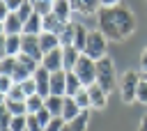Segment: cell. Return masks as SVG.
<instances>
[{"mask_svg": "<svg viewBox=\"0 0 147 131\" xmlns=\"http://www.w3.org/2000/svg\"><path fill=\"white\" fill-rule=\"evenodd\" d=\"M67 122L62 120V117H53L51 120V124H46L44 126V131H62V126H64Z\"/></svg>", "mask_w": 147, "mask_h": 131, "instance_id": "cell-35", "label": "cell"}, {"mask_svg": "<svg viewBox=\"0 0 147 131\" xmlns=\"http://www.w3.org/2000/svg\"><path fill=\"white\" fill-rule=\"evenodd\" d=\"M21 87H23L25 97H32V94H37V83H34V78H28V80H23V83H21Z\"/></svg>", "mask_w": 147, "mask_h": 131, "instance_id": "cell-34", "label": "cell"}, {"mask_svg": "<svg viewBox=\"0 0 147 131\" xmlns=\"http://www.w3.org/2000/svg\"><path fill=\"white\" fill-rule=\"evenodd\" d=\"M69 2H71L74 14H80V16H96L101 9L99 0H69Z\"/></svg>", "mask_w": 147, "mask_h": 131, "instance_id": "cell-7", "label": "cell"}, {"mask_svg": "<svg viewBox=\"0 0 147 131\" xmlns=\"http://www.w3.org/2000/svg\"><path fill=\"white\" fill-rule=\"evenodd\" d=\"M83 110H80V106L76 103V99L74 97H64V108H62V120L64 122H71V120H76L78 115H80Z\"/></svg>", "mask_w": 147, "mask_h": 131, "instance_id": "cell-19", "label": "cell"}, {"mask_svg": "<svg viewBox=\"0 0 147 131\" xmlns=\"http://www.w3.org/2000/svg\"><path fill=\"white\" fill-rule=\"evenodd\" d=\"M62 55H64V71H74L78 60L83 57V51H78L76 46H62Z\"/></svg>", "mask_w": 147, "mask_h": 131, "instance_id": "cell-15", "label": "cell"}, {"mask_svg": "<svg viewBox=\"0 0 147 131\" xmlns=\"http://www.w3.org/2000/svg\"><path fill=\"white\" fill-rule=\"evenodd\" d=\"M39 46H41V51H44V55H46V53L60 48L62 44H60V37H57V34H53V32H41V34H39Z\"/></svg>", "mask_w": 147, "mask_h": 131, "instance_id": "cell-18", "label": "cell"}, {"mask_svg": "<svg viewBox=\"0 0 147 131\" xmlns=\"http://www.w3.org/2000/svg\"><path fill=\"white\" fill-rule=\"evenodd\" d=\"M136 101H138V103H142V106H147V80H145V78H142V80H140V85H138Z\"/></svg>", "mask_w": 147, "mask_h": 131, "instance_id": "cell-32", "label": "cell"}, {"mask_svg": "<svg viewBox=\"0 0 147 131\" xmlns=\"http://www.w3.org/2000/svg\"><path fill=\"white\" fill-rule=\"evenodd\" d=\"M60 44H62V46H74V21L62 30V34H60Z\"/></svg>", "mask_w": 147, "mask_h": 131, "instance_id": "cell-29", "label": "cell"}, {"mask_svg": "<svg viewBox=\"0 0 147 131\" xmlns=\"http://www.w3.org/2000/svg\"><path fill=\"white\" fill-rule=\"evenodd\" d=\"M14 71H16V57L2 55V60H0V74L2 76H14Z\"/></svg>", "mask_w": 147, "mask_h": 131, "instance_id": "cell-26", "label": "cell"}, {"mask_svg": "<svg viewBox=\"0 0 147 131\" xmlns=\"http://www.w3.org/2000/svg\"><path fill=\"white\" fill-rule=\"evenodd\" d=\"M62 131H74V129H71V126H69V122H67V124L62 126Z\"/></svg>", "mask_w": 147, "mask_h": 131, "instance_id": "cell-42", "label": "cell"}, {"mask_svg": "<svg viewBox=\"0 0 147 131\" xmlns=\"http://www.w3.org/2000/svg\"><path fill=\"white\" fill-rule=\"evenodd\" d=\"M142 78H145V80H147V74H142Z\"/></svg>", "mask_w": 147, "mask_h": 131, "instance_id": "cell-44", "label": "cell"}, {"mask_svg": "<svg viewBox=\"0 0 147 131\" xmlns=\"http://www.w3.org/2000/svg\"><path fill=\"white\" fill-rule=\"evenodd\" d=\"M53 14L64 21V23H71L74 21V9H71V2L69 0H53Z\"/></svg>", "mask_w": 147, "mask_h": 131, "instance_id": "cell-14", "label": "cell"}, {"mask_svg": "<svg viewBox=\"0 0 147 131\" xmlns=\"http://www.w3.org/2000/svg\"><path fill=\"white\" fill-rule=\"evenodd\" d=\"M28 131H44V126L39 124L37 115H28Z\"/></svg>", "mask_w": 147, "mask_h": 131, "instance_id": "cell-37", "label": "cell"}, {"mask_svg": "<svg viewBox=\"0 0 147 131\" xmlns=\"http://www.w3.org/2000/svg\"><path fill=\"white\" fill-rule=\"evenodd\" d=\"M9 129L11 131H28V115H14Z\"/></svg>", "mask_w": 147, "mask_h": 131, "instance_id": "cell-31", "label": "cell"}, {"mask_svg": "<svg viewBox=\"0 0 147 131\" xmlns=\"http://www.w3.org/2000/svg\"><path fill=\"white\" fill-rule=\"evenodd\" d=\"M41 67H44V69H48L51 74H53V71H62V69H64L62 46H60V48H55V51H51V53H46V55H44V60H41Z\"/></svg>", "mask_w": 147, "mask_h": 131, "instance_id": "cell-8", "label": "cell"}, {"mask_svg": "<svg viewBox=\"0 0 147 131\" xmlns=\"http://www.w3.org/2000/svg\"><path fill=\"white\" fill-rule=\"evenodd\" d=\"M44 32V16L34 11V16L23 25V34H41Z\"/></svg>", "mask_w": 147, "mask_h": 131, "instance_id": "cell-20", "label": "cell"}, {"mask_svg": "<svg viewBox=\"0 0 147 131\" xmlns=\"http://www.w3.org/2000/svg\"><path fill=\"white\" fill-rule=\"evenodd\" d=\"M138 131H147V115L140 117V124H138Z\"/></svg>", "mask_w": 147, "mask_h": 131, "instance_id": "cell-41", "label": "cell"}, {"mask_svg": "<svg viewBox=\"0 0 147 131\" xmlns=\"http://www.w3.org/2000/svg\"><path fill=\"white\" fill-rule=\"evenodd\" d=\"M14 87V78L11 76H2L0 74V94L5 97V94H9V90Z\"/></svg>", "mask_w": 147, "mask_h": 131, "instance_id": "cell-33", "label": "cell"}, {"mask_svg": "<svg viewBox=\"0 0 147 131\" xmlns=\"http://www.w3.org/2000/svg\"><path fill=\"white\" fill-rule=\"evenodd\" d=\"M30 2H32V5H39V2H44V0H30Z\"/></svg>", "mask_w": 147, "mask_h": 131, "instance_id": "cell-43", "label": "cell"}, {"mask_svg": "<svg viewBox=\"0 0 147 131\" xmlns=\"http://www.w3.org/2000/svg\"><path fill=\"white\" fill-rule=\"evenodd\" d=\"M80 90H85L83 80L76 76V71H67V97H76Z\"/></svg>", "mask_w": 147, "mask_h": 131, "instance_id": "cell-21", "label": "cell"}, {"mask_svg": "<svg viewBox=\"0 0 147 131\" xmlns=\"http://www.w3.org/2000/svg\"><path fill=\"white\" fill-rule=\"evenodd\" d=\"M37 120H39V124H41V126H46V124H51L53 115H51V110H48V108H41V110L37 113Z\"/></svg>", "mask_w": 147, "mask_h": 131, "instance_id": "cell-36", "label": "cell"}, {"mask_svg": "<svg viewBox=\"0 0 147 131\" xmlns=\"http://www.w3.org/2000/svg\"><path fill=\"white\" fill-rule=\"evenodd\" d=\"M21 44H23V34H7L5 44H2V55L16 57L21 53Z\"/></svg>", "mask_w": 147, "mask_h": 131, "instance_id": "cell-13", "label": "cell"}, {"mask_svg": "<svg viewBox=\"0 0 147 131\" xmlns=\"http://www.w3.org/2000/svg\"><path fill=\"white\" fill-rule=\"evenodd\" d=\"M25 106H28V115H37L41 108H46V99L41 94H32L25 99Z\"/></svg>", "mask_w": 147, "mask_h": 131, "instance_id": "cell-24", "label": "cell"}, {"mask_svg": "<svg viewBox=\"0 0 147 131\" xmlns=\"http://www.w3.org/2000/svg\"><path fill=\"white\" fill-rule=\"evenodd\" d=\"M74 99H76V103L80 106V110H92V101H90V92H87V87L80 90Z\"/></svg>", "mask_w": 147, "mask_h": 131, "instance_id": "cell-28", "label": "cell"}, {"mask_svg": "<svg viewBox=\"0 0 147 131\" xmlns=\"http://www.w3.org/2000/svg\"><path fill=\"white\" fill-rule=\"evenodd\" d=\"M87 124H90V110H83L76 120L69 122V126H71L74 131H87Z\"/></svg>", "mask_w": 147, "mask_h": 131, "instance_id": "cell-25", "label": "cell"}, {"mask_svg": "<svg viewBox=\"0 0 147 131\" xmlns=\"http://www.w3.org/2000/svg\"><path fill=\"white\" fill-rule=\"evenodd\" d=\"M2 110H9L11 115H28L25 101H11L7 97H2Z\"/></svg>", "mask_w": 147, "mask_h": 131, "instance_id": "cell-23", "label": "cell"}, {"mask_svg": "<svg viewBox=\"0 0 147 131\" xmlns=\"http://www.w3.org/2000/svg\"><path fill=\"white\" fill-rule=\"evenodd\" d=\"M2 34H23V21L18 18L16 11H11L5 21H2Z\"/></svg>", "mask_w": 147, "mask_h": 131, "instance_id": "cell-12", "label": "cell"}, {"mask_svg": "<svg viewBox=\"0 0 147 131\" xmlns=\"http://www.w3.org/2000/svg\"><path fill=\"white\" fill-rule=\"evenodd\" d=\"M101 2V7H117V5H122V0H99Z\"/></svg>", "mask_w": 147, "mask_h": 131, "instance_id": "cell-40", "label": "cell"}, {"mask_svg": "<svg viewBox=\"0 0 147 131\" xmlns=\"http://www.w3.org/2000/svg\"><path fill=\"white\" fill-rule=\"evenodd\" d=\"M21 53L34 57L37 62L44 60V51L39 46V34H23V44H21Z\"/></svg>", "mask_w": 147, "mask_h": 131, "instance_id": "cell-6", "label": "cell"}, {"mask_svg": "<svg viewBox=\"0 0 147 131\" xmlns=\"http://www.w3.org/2000/svg\"><path fill=\"white\" fill-rule=\"evenodd\" d=\"M96 85H101L108 94L119 85L117 83V69H115V60L110 57V55H106V57H101L99 62H96Z\"/></svg>", "mask_w": 147, "mask_h": 131, "instance_id": "cell-2", "label": "cell"}, {"mask_svg": "<svg viewBox=\"0 0 147 131\" xmlns=\"http://www.w3.org/2000/svg\"><path fill=\"white\" fill-rule=\"evenodd\" d=\"M74 71H76V76L83 80L85 87H90V85L96 83V62H94L92 57H87L85 53H83V57L78 60V64H76Z\"/></svg>", "mask_w": 147, "mask_h": 131, "instance_id": "cell-5", "label": "cell"}, {"mask_svg": "<svg viewBox=\"0 0 147 131\" xmlns=\"http://www.w3.org/2000/svg\"><path fill=\"white\" fill-rule=\"evenodd\" d=\"M87 57H92L94 62H99L101 57L108 55V37L96 28V30H90V37H87V44H85V51H83Z\"/></svg>", "mask_w": 147, "mask_h": 131, "instance_id": "cell-4", "label": "cell"}, {"mask_svg": "<svg viewBox=\"0 0 147 131\" xmlns=\"http://www.w3.org/2000/svg\"><path fill=\"white\" fill-rule=\"evenodd\" d=\"M69 23H64V21H60L55 14H48V16H44V32H53V34H62V30L67 28Z\"/></svg>", "mask_w": 147, "mask_h": 131, "instance_id": "cell-17", "label": "cell"}, {"mask_svg": "<svg viewBox=\"0 0 147 131\" xmlns=\"http://www.w3.org/2000/svg\"><path fill=\"white\" fill-rule=\"evenodd\" d=\"M51 94L67 97V71H53L51 74Z\"/></svg>", "mask_w": 147, "mask_h": 131, "instance_id": "cell-11", "label": "cell"}, {"mask_svg": "<svg viewBox=\"0 0 147 131\" xmlns=\"http://www.w3.org/2000/svg\"><path fill=\"white\" fill-rule=\"evenodd\" d=\"M96 28L108 37V41H124L136 32V14L126 5L101 7L96 14Z\"/></svg>", "mask_w": 147, "mask_h": 131, "instance_id": "cell-1", "label": "cell"}, {"mask_svg": "<svg viewBox=\"0 0 147 131\" xmlns=\"http://www.w3.org/2000/svg\"><path fill=\"white\" fill-rule=\"evenodd\" d=\"M87 92H90V101H92V108L94 110H101V108H106L108 106V92L101 87V85H90L87 87Z\"/></svg>", "mask_w": 147, "mask_h": 131, "instance_id": "cell-10", "label": "cell"}, {"mask_svg": "<svg viewBox=\"0 0 147 131\" xmlns=\"http://www.w3.org/2000/svg\"><path fill=\"white\" fill-rule=\"evenodd\" d=\"M46 108L51 110V115H53V117H62L64 97H57V94H51V97H46Z\"/></svg>", "mask_w": 147, "mask_h": 131, "instance_id": "cell-22", "label": "cell"}, {"mask_svg": "<svg viewBox=\"0 0 147 131\" xmlns=\"http://www.w3.org/2000/svg\"><path fill=\"white\" fill-rule=\"evenodd\" d=\"M87 37H90V28H85L80 21H74V46L78 51H85Z\"/></svg>", "mask_w": 147, "mask_h": 131, "instance_id": "cell-16", "label": "cell"}, {"mask_svg": "<svg viewBox=\"0 0 147 131\" xmlns=\"http://www.w3.org/2000/svg\"><path fill=\"white\" fill-rule=\"evenodd\" d=\"M138 71L140 74H147V46L140 51V60H138Z\"/></svg>", "mask_w": 147, "mask_h": 131, "instance_id": "cell-39", "label": "cell"}, {"mask_svg": "<svg viewBox=\"0 0 147 131\" xmlns=\"http://www.w3.org/2000/svg\"><path fill=\"white\" fill-rule=\"evenodd\" d=\"M32 78H34V83H37V94H41L44 99L51 97V71L44 69V67H39Z\"/></svg>", "mask_w": 147, "mask_h": 131, "instance_id": "cell-9", "label": "cell"}, {"mask_svg": "<svg viewBox=\"0 0 147 131\" xmlns=\"http://www.w3.org/2000/svg\"><path fill=\"white\" fill-rule=\"evenodd\" d=\"M16 14H18V18H21V21H23V25H25V23H28V21H30V18L34 16V5H32L30 0H25V2L21 5V9H18Z\"/></svg>", "mask_w": 147, "mask_h": 131, "instance_id": "cell-27", "label": "cell"}, {"mask_svg": "<svg viewBox=\"0 0 147 131\" xmlns=\"http://www.w3.org/2000/svg\"><path fill=\"white\" fill-rule=\"evenodd\" d=\"M23 2H25V0H0V5H5L9 11H18Z\"/></svg>", "mask_w": 147, "mask_h": 131, "instance_id": "cell-38", "label": "cell"}, {"mask_svg": "<svg viewBox=\"0 0 147 131\" xmlns=\"http://www.w3.org/2000/svg\"><path fill=\"white\" fill-rule=\"evenodd\" d=\"M140 80H142V74H140L138 69H126V71L122 74L117 90H119V99H122L124 106H129V103L136 101V92H138Z\"/></svg>", "mask_w": 147, "mask_h": 131, "instance_id": "cell-3", "label": "cell"}, {"mask_svg": "<svg viewBox=\"0 0 147 131\" xmlns=\"http://www.w3.org/2000/svg\"><path fill=\"white\" fill-rule=\"evenodd\" d=\"M7 99H11V101H25L28 97H25V92H23V87H21V83H14V87L9 90V94H5Z\"/></svg>", "mask_w": 147, "mask_h": 131, "instance_id": "cell-30", "label": "cell"}]
</instances>
